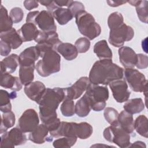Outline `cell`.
<instances>
[{"mask_svg": "<svg viewBox=\"0 0 148 148\" xmlns=\"http://www.w3.org/2000/svg\"><path fill=\"white\" fill-rule=\"evenodd\" d=\"M123 69L113 63L112 60H100L92 65L88 79L91 84L106 86L114 80L123 79Z\"/></svg>", "mask_w": 148, "mask_h": 148, "instance_id": "obj_1", "label": "cell"}, {"mask_svg": "<svg viewBox=\"0 0 148 148\" xmlns=\"http://www.w3.org/2000/svg\"><path fill=\"white\" fill-rule=\"evenodd\" d=\"M65 97L64 88H46L44 94L38 102L39 105V116L46 124L57 117L56 110Z\"/></svg>", "mask_w": 148, "mask_h": 148, "instance_id": "obj_2", "label": "cell"}, {"mask_svg": "<svg viewBox=\"0 0 148 148\" xmlns=\"http://www.w3.org/2000/svg\"><path fill=\"white\" fill-rule=\"evenodd\" d=\"M40 57L42 59L35 65L36 70L40 76L47 77L60 71L61 57L56 50H46L40 54Z\"/></svg>", "mask_w": 148, "mask_h": 148, "instance_id": "obj_3", "label": "cell"}, {"mask_svg": "<svg viewBox=\"0 0 148 148\" xmlns=\"http://www.w3.org/2000/svg\"><path fill=\"white\" fill-rule=\"evenodd\" d=\"M75 17L79 32L89 40H92L101 34V26L95 21L94 17L85 10L79 12Z\"/></svg>", "mask_w": 148, "mask_h": 148, "instance_id": "obj_4", "label": "cell"}, {"mask_svg": "<svg viewBox=\"0 0 148 148\" xmlns=\"http://www.w3.org/2000/svg\"><path fill=\"white\" fill-rule=\"evenodd\" d=\"M84 94L87 96L93 110L99 112L105 108L106 101L109 98V90L106 87L90 83Z\"/></svg>", "mask_w": 148, "mask_h": 148, "instance_id": "obj_5", "label": "cell"}, {"mask_svg": "<svg viewBox=\"0 0 148 148\" xmlns=\"http://www.w3.org/2000/svg\"><path fill=\"white\" fill-rule=\"evenodd\" d=\"M104 138L108 142L113 143L121 148L128 147L131 145L130 135L119 124L110 125L103 132Z\"/></svg>", "mask_w": 148, "mask_h": 148, "instance_id": "obj_6", "label": "cell"}, {"mask_svg": "<svg viewBox=\"0 0 148 148\" xmlns=\"http://www.w3.org/2000/svg\"><path fill=\"white\" fill-rule=\"evenodd\" d=\"M134 36L133 28L125 23L110 29L109 42L113 46L121 47L125 42L131 40Z\"/></svg>", "mask_w": 148, "mask_h": 148, "instance_id": "obj_7", "label": "cell"}, {"mask_svg": "<svg viewBox=\"0 0 148 148\" xmlns=\"http://www.w3.org/2000/svg\"><path fill=\"white\" fill-rule=\"evenodd\" d=\"M125 79L130 88L135 92H147V80L145 76L137 69L127 68L124 71Z\"/></svg>", "mask_w": 148, "mask_h": 148, "instance_id": "obj_8", "label": "cell"}, {"mask_svg": "<svg viewBox=\"0 0 148 148\" xmlns=\"http://www.w3.org/2000/svg\"><path fill=\"white\" fill-rule=\"evenodd\" d=\"M39 116L34 109L25 110L18 119V127L24 133L34 131L39 125Z\"/></svg>", "mask_w": 148, "mask_h": 148, "instance_id": "obj_9", "label": "cell"}, {"mask_svg": "<svg viewBox=\"0 0 148 148\" xmlns=\"http://www.w3.org/2000/svg\"><path fill=\"white\" fill-rule=\"evenodd\" d=\"M114 99L119 103L126 102L131 94L128 90L127 82L124 80L119 79L109 83Z\"/></svg>", "mask_w": 148, "mask_h": 148, "instance_id": "obj_10", "label": "cell"}, {"mask_svg": "<svg viewBox=\"0 0 148 148\" xmlns=\"http://www.w3.org/2000/svg\"><path fill=\"white\" fill-rule=\"evenodd\" d=\"M90 84V82L88 77H81L71 86L64 88L65 98L72 100L77 99L86 91Z\"/></svg>", "mask_w": 148, "mask_h": 148, "instance_id": "obj_11", "label": "cell"}, {"mask_svg": "<svg viewBox=\"0 0 148 148\" xmlns=\"http://www.w3.org/2000/svg\"><path fill=\"white\" fill-rule=\"evenodd\" d=\"M41 31L45 32H56L57 27L52 14L47 10H42L37 15L35 22Z\"/></svg>", "mask_w": 148, "mask_h": 148, "instance_id": "obj_12", "label": "cell"}, {"mask_svg": "<svg viewBox=\"0 0 148 148\" xmlns=\"http://www.w3.org/2000/svg\"><path fill=\"white\" fill-rule=\"evenodd\" d=\"M119 60L125 68H133L136 66L138 57L134 50L127 46H122L119 49Z\"/></svg>", "mask_w": 148, "mask_h": 148, "instance_id": "obj_13", "label": "cell"}, {"mask_svg": "<svg viewBox=\"0 0 148 148\" xmlns=\"http://www.w3.org/2000/svg\"><path fill=\"white\" fill-rule=\"evenodd\" d=\"M46 90V88L42 82L35 81L25 86L24 92L30 99L38 103L44 94Z\"/></svg>", "mask_w": 148, "mask_h": 148, "instance_id": "obj_14", "label": "cell"}, {"mask_svg": "<svg viewBox=\"0 0 148 148\" xmlns=\"http://www.w3.org/2000/svg\"><path fill=\"white\" fill-rule=\"evenodd\" d=\"M34 40L37 44L44 43L50 45L56 51L58 45L62 42L59 39L58 35L56 32H45L41 30H39V32Z\"/></svg>", "mask_w": 148, "mask_h": 148, "instance_id": "obj_15", "label": "cell"}, {"mask_svg": "<svg viewBox=\"0 0 148 148\" xmlns=\"http://www.w3.org/2000/svg\"><path fill=\"white\" fill-rule=\"evenodd\" d=\"M49 132V130L45 124H39L34 131L30 132L28 139L36 144H42L46 141L51 142L53 137L48 136Z\"/></svg>", "mask_w": 148, "mask_h": 148, "instance_id": "obj_16", "label": "cell"}, {"mask_svg": "<svg viewBox=\"0 0 148 148\" xmlns=\"http://www.w3.org/2000/svg\"><path fill=\"white\" fill-rule=\"evenodd\" d=\"M40 57V53L36 46L25 49L19 55L20 65H35V61Z\"/></svg>", "mask_w": 148, "mask_h": 148, "instance_id": "obj_17", "label": "cell"}, {"mask_svg": "<svg viewBox=\"0 0 148 148\" xmlns=\"http://www.w3.org/2000/svg\"><path fill=\"white\" fill-rule=\"evenodd\" d=\"M1 40L8 43L12 49L19 47L23 42L18 32L12 28L9 31L0 32Z\"/></svg>", "mask_w": 148, "mask_h": 148, "instance_id": "obj_18", "label": "cell"}, {"mask_svg": "<svg viewBox=\"0 0 148 148\" xmlns=\"http://www.w3.org/2000/svg\"><path fill=\"white\" fill-rule=\"evenodd\" d=\"M1 86L12 90L20 91L22 88L23 84L20 78L13 76L8 72L1 73Z\"/></svg>", "mask_w": 148, "mask_h": 148, "instance_id": "obj_19", "label": "cell"}, {"mask_svg": "<svg viewBox=\"0 0 148 148\" xmlns=\"http://www.w3.org/2000/svg\"><path fill=\"white\" fill-rule=\"evenodd\" d=\"M75 124L73 122L61 121L59 127L55 131L50 132V135L53 138H58L62 136H76Z\"/></svg>", "mask_w": 148, "mask_h": 148, "instance_id": "obj_20", "label": "cell"}, {"mask_svg": "<svg viewBox=\"0 0 148 148\" xmlns=\"http://www.w3.org/2000/svg\"><path fill=\"white\" fill-rule=\"evenodd\" d=\"M23 42H29L35 40L39 30L35 24L31 23H26L17 31Z\"/></svg>", "mask_w": 148, "mask_h": 148, "instance_id": "obj_21", "label": "cell"}, {"mask_svg": "<svg viewBox=\"0 0 148 148\" xmlns=\"http://www.w3.org/2000/svg\"><path fill=\"white\" fill-rule=\"evenodd\" d=\"M18 65L19 56L16 54H12L1 61V73H13Z\"/></svg>", "mask_w": 148, "mask_h": 148, "instance_id": "obj_22", "label": "cell"}, {"mask_svg": "<svg viewBox=\"0 0 148 148\" xmlns=\"http://www.w3.org/2000/svg\"><path fill=\"white\" fill-rule=\"evenodd\" d=\"M56 51L59 53L68 61L74 60L77 57L78 54V51L75 46L69 43L61 42L57 46Z\"/></svg>", "mask_w": 148, "mask_h": 148, "instance_id": "obj_23", "label": "cell"}, {"mask_svg": "<svg viewBox=\"0 0 148 148\" xmlns=\"http://www.w3.org/2000/svg\"><path fill=\"white\" fill-rule=\"evenodd\" d=\"M94 52L100 60H112V52L106 40L97 42L94 46Z\"/></svg>", "mask_w": 148, "mask_h": 148, "instance_id": "obj_24", "label": "cell"}, {"mask_svg": "<svg viewBox=\"0 0 148 148\" xmlns=\"http://www.w3.org/2000/svg\"><path fill=\"white\" fill-rule=\"evenodd\" d=\"M118 122L120 126L128 134H131L134 131V121L132 114L123 110L119 114Z\"/></svg>", "mask_w": 148, "mask_h": 148, "instance_id": "obj_25", "label": "cell"}, {"mask_svg": "<svg viewBox=\"0 0 148 148\" xmlns=\"http://www.w3.org/2000/svg\"><path fill=\"white\" fill-rule=\"evenodd\" d=\"M8 137L13 146L24 145L27 140V136L20 128L15 127L7 132Z\"/></svg>", "mask_w": 148, "mask_h": 148, "instance_id": "obj_26", "label": "cell"}, {"mask_svg": "<svg viewBox=\"0 0 148 148\" xmlns=\"http://www.w3.org/2000/svg\"><path fill=\"white\" fill-rule=\"evenodd\" d=\"M54 17L59 24L65 25L71 21L73 16L68 8H63L57 6L51 13Z\"/></svg>", "mask_w": 148, "mask_h": 148, "instance_id": "obj_27", "label": "cell"}, {"mask_svg": "<svg viewBox=\"0 0 148 148\" xmlns=\"http://www.w3.org/2000/svg\"><path fill=\"white\" fill-rule=\"evenodd\" d=\"M35 68V65H20L19 78L23 85L26 86L32 82L34 78Z\"/></svg>", "mask_w": 148, "mask_h": 148, "instance_id": "obj_28", "label": "cell"}, {"mask_svg": "<svg viewBox=\"0 0 148 148\" xmlns=\"http://www.w3.org/2000/svg\"><path fill=\"white\" fill-rule=\"evenodd\" d=\"M145 104L140 98L127 100L124 105V109L127 112L133 114L141 112L145 109Z\"/></svg>", "mask_w": 148, "mask_h": 148, "instance_id": "obj_29", "label": "cell"}, {"mask_svg": "<svg viewBox=\"0 0 148 148\" xmlns=\"http://www.w3.org/2000/svg\"><path fill=\"white\" fill-rule=\"evenodd\" d=\"M91 109L90 102L85 94L76 102L75 105V113L80 117H84L88 116Z\"/></svg>", "mask_w": 148, "mask_h": 148, "instance_id": "obj_30", "label": "cell"}, {"mask_svg": "<svg viewBox=\"0 0 148 148\" xmlns=\"http://www.w3.org/2000/svg\"><path fill=\"white\" fill-rule=\"evenodd\" d=\"M93 132L92 127L88 123L81 122L75 124V133L77 138L86 139L89 138Z\"/></svg>", "mask_w": 148, "mask_h": 148, "instance_id": "obj_31", "label": "cell"}, {"mask_svg": "<svg viewBox=\"0 0 148 148\" xmlns=\"http://www.w3.org/2000/svg\"><path fill=\"white\" fill-rule=\"evenodd\" d=\"M13 22L8 15L7 9L1 5L0 8V32H5L12 28Z\"/></svg>", "mask_w": 148, "mask_h": 148, "instance_id": "obj_32", "label": "cell"}, {"mask_svg": "<svg viewBox=\"0 0 148 148\" xmlns=\"http://www.w3.org/2000/svg\"><path fill=\"white\" fill-rule=\"evenodd\" d=\"M134 129L142 136L148 137V120L145 115L136 117L134 122Z\"/></svg>", "mask_w": 148, "mask_h": 148, "instance_id": "obj_33", "label": "cell"}, {"mask_svg": "<svg viewBox=\"0 0 148 148\" xmlns=\"http://www.w3.org/2000/svg\"><path fill=\"white\" fill-rule=\"evenodd\" d=\"M16 121V117L12 111L5 112L2 114L1 123V134H2L7 131L8 129L12 127Z\"/></svg>", "mask_w": 148, "mask_h": 148, "instance_id": "obj_34", "label": "cell"}, {"mask_svg": "<svg viewBox=\"0 0 148 148\" xmlns=\"http://www.w3.org/2000/svg\"><path fill=\"white\" fill-rule=\"evenodd\" d=\"M11 94L7 91L1 90L0 92V110L2 112H8L12 111V105L10 99Z\"/></svg>", "mask_w": 148, "mask_h": 148, "instance_id": "obj_35", "label": "cell"}, {"mask_svg": "<svg viewBox=\"0 0 148 148\" xmlns=\"http://www.w3.org/2000/svg\"><path fill=\"white\" fill-rule=\"evenodd\" d=\"M147 4L148 2L147 1H139L138 3L135 6L139 19L140 21L146 24L147 23L148 20Z\"/></svg>", "mask_w": 148, "mask_h": 148, "instance_id": "obj_36", "label": "cell"}, {"mask_svg": "<svg viewBox=\"0 0 148 148\" xmlns=\"http://www.w3.org/2000/svg\"><path fill=\"white\" fill-rule=\"evenodd\" d=\"M61 113L65 117L72 116L75 113V103L72 99L65 98L60 106Z\"/></svg>", "mask_w": 148, "mask_h": 148, "instance_id": "obj_37", "label": "cell"}, {"mask_svg": "<svg viewBox=\"0 0 148 148\" xmlns=\"http://www.w3.org/2000/svg\"><path fill=\"white\" fill-rule=\"evenodd\" d=\"M77 140L76 136H62L55 140L53 143V146L56 148L71 147L73 146Z\"/></svg>", "mask_w": 148, "mask_h": 148, "instance_id": "obj_38", "label": "cell"}, {"mask_svg": "<svg viewBox=\"0 0 148 148\" xmlns=\"http://www.w3.org/2000/svg\"><path fill=\"white\" fill-rule=\"evenodd\" d=\"M119 113L113 108L108 107L105 108L103 112V116L105 120L110 125H117L119 124L118 116Z\"/></svg>", "mask_w": 148, "mask_h": 148, "instance_id": "obj_39", "label": "cell"}, {"mask_svg": "<svg viewBox=\"0 0 148 148\" xmlns=\"http://www.w3.org/2000/svg\"><path fill=\"white\" fill-rule=\"evenodd\" d=\"M124 23L122 14L117 12L111 13L108 18V24L110 29L116 28Z\"/></svg>", "mask_w": 148, "mask_h": 148, "instance_id": "obj_40", "label": "cell"}, {"mask_svg": "<svg viewBox=\"0 0 148 148\" xmlns=\"http://www.w3.org/2000/svg\"><path fill=\"white\" fill-rule=\"evenodd\" d=\"M75 46L80 53H84L87 52L90 47V42L87 38H80L76 40Z\"/></svg>", "mask_w": 148, "mask_h": 148, "instance_id": "obj_41", "label": "cell"}, {"mask_svg": "<svg viewBox=\"0 0 148 148\" xmlns=\"http://www.w3.org/2000/svg\"><path fill=\"white\" fill-rule=\"evenodd\" d=\"M9 16L12 18L13 23H18L22 21L24 16V12L21 8L15 7L11 9Z\"/></svg>", "mask_w": 148, "mask_h": 148, "instance_id": "obj_42", "label": "cell"}, {"mask_svg": "<svg viewBox=\"0 0 148 148\" xmlns=\"http://www.w3.org/2000/svg\"><path fill=\"white\" fill-rule=\"evenodd\" d=\"M68 9L69 10L72 14L73 17L75 16V15L80 11L84 10L85 8L83 4L78 1H73L71 2V3L68 6Z\"/></svg>", "mask_w": 148, "mask_h": 148, "instance_id": "obj_43", "label": "cell"}, {"mask_svg": "<svg viewBox=\"0 0 148 148\" xmlns=\"http://www.w3.org/2000/svg\"><path fill=\"white\" fill-rule=\"evenodd\" d=\"M138 60L136 66L138 69H145L148 66V57L146 55L143 54H137Z\"/></svg>", "mask_w": 148, "mask_h": 148, "instance_id": "obj_44", "label": "cell"}, {"mask_svg": "<svg viewBox=\"0 0 148 148\" xmlns=\"http://www.w3.org/2000/svg\"><path fill=\"white\" fill-rule=\"evenodd\" d=\"M60 124H61L60 119L59 118L57 117L56 119L48 122L45 125L47 127L49 131L50 132H52V131L56 130L59 127Z\"/></svg>", "mask_w": 148, "mask_h": 148, "instance_id": "obj_45", "label": "cell"}, {"mask_svg": "<svg viewBox=\"0 0 148 148\" xmlns=\"http://www.w3.org/2000/svg\"><path fill=\"white\" fill-rule=\"evenodd\" d=\"M10 46L2 40L0 42V54L2 56H7L11 51Z\"/></svg>", "mask_w": 148, "mask_h": 148, "instance_id": "obj_46", "label": "cell"}, {"mask_svg": "<svg viewBox=\"0 0 148 148\" xmlns=\"http://www.w3.org/2000/svg\"><path fill=\"white\" fill-rule=\"evenodd\" d=\"M1 147H14V146H13L10 142L8 135H7V131L5 133L2 134L1 136Z\"/></svg>", "mask_w": 148, "mask_h": 148, "instance_id": "obj_47", "label": "cell"}, {"mask_svg": "<svg viewBox=\"0 0 148 148\" xmlns=\"http://www.w3.org/2000/svg\"><path fill=\"white\" fill-rule=\"evenodd\" d=\"M38 1L34 0H26L24 1V6L28 10H31L32 9L38 7Z\"/></svg>", "mask_w": 148, "mask_h": 148, "instance_id": "obj_48", "label": "cell"}, {"mask_svg": "<svg viewBox=\"0 0 148 148\" xmlns=\"http://www.w3.org/2000/svg\"><path fill=\"white\" fill-rule=\"evenodd\" d=\"M39 11H32L28 13L26 18V22L27 23H31L35 24V19L36 18L37 15L39 14Z\"/></svg>", "mask_w": 148, "mask_h": 148, "instance_id": "obj_49", "label": "cell"}, {"mask_svg": "<svg viewBox=\"0 0 148 148\" xmlns=\"http://www.w3.org/2000/svg\"><path fill=\"white\" fill-rule=\"evenodd\" d=\"M54 1L58 7H61V8L62 6L68 7V6L72 2V1L71 0H56Z\"/></svg>", "mask_w": 148, "mask_h": 148, "instance_id": "obj_50", "label": "cell"}, {"mask_svg": "<svg viewBox=\"0 0 148 148\" xmlns=\"http://www.w3.org/2000/svg\"><path fill=\"white\" fill-rule=\"evenodd\" d=\"M106 2L109 6L112 7H117L127 2V1H107Z\"/></svg>", "mask_w": 148, "mask_h": 148, "instance_id": "obj_51", "label": "cell"}, {"mask_svg": "<svg viewBox=\"0 0 148 148\" xmlns=\"http://www.w3.org/2000/svg\"><path fill=\"white\" fill-rule=\"evenodd\" d=\"M146 147V145L145 144L144 142H141V141H136L135 142H134V143H132V145H130V147Z\"/></svg>", "mask_w": 148, "mask_h": 148, "instance_id": "obj_52", "label": "cell"}, {"mask_svg": "<svg viewBox=\"0 0 148 148\" xmlns=\"http://www.w3.org/2000/svg\"><path fill=\"white\" fill-rule=\"evenodd\" d=\"M138 2H139V1H128V2L129 3H130L132 6H135L137 5V3H138Z\"/></svg>", "mask_w": 148, "mask_h": 148, "instance_id": "obj_53", "label": "cell"}]
</instances>
